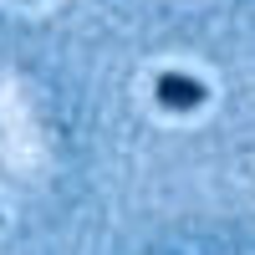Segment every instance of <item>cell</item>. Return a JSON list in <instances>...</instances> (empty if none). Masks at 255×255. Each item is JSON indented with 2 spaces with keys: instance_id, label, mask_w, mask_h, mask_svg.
Returning <instances> with one entry per match:
<instances>
[{
  "instance_id": "cell-1",
  "label": "cell",
  "mask_w": 255,
  "mask_h": 255,
  "mask_svg": "<svg viewBox=\"0 0 255 255\" xmlns=\"http://www.w3.org/2000/svg\"><path fill=\"white\" fill-rule=\"evenodd\" d=\"M153 97H158V108H168V113H194V108H204V82L199 77H184V72H163L158 82H153Z\"/></svg>"
}]
</instances>
